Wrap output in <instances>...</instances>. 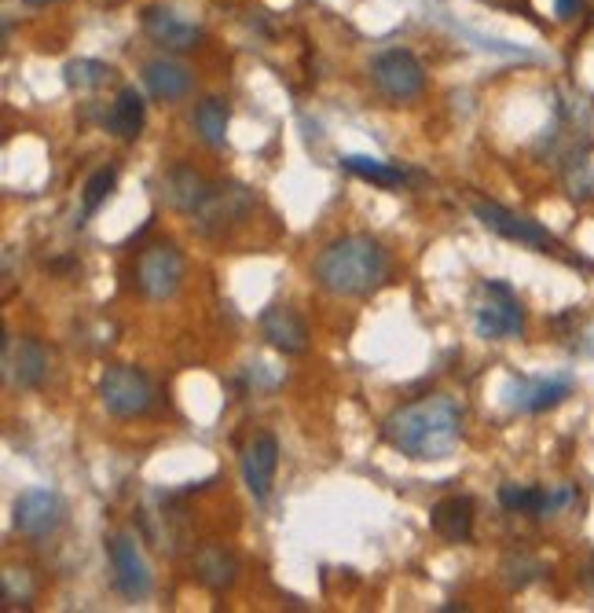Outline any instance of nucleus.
<instances>
[{"mask_svg":"<svg viewBox=\"0 0 594 613\" xmlns=\"http://www.w3.org/2000/svg\"><path fill=\"white\" fill-rule=\"evenodd\" d=\"M462 434V408L451 397H422L385 419V441L411 459H444Z\"/></svg>","mask_w":594,"mask_h":613,"instance_id":"1","label":"nucleus"},{"mask_svg":"<svg viewBox=\"0 0 594 613\" xmlns=\"http://www.w3.org/2000/svg\"><path fill=\"white\" fill-rule=\"evenodd\" d=\"M385 276H389V258L371 236H341L316 258L319 287L338 298H363L378 291Z\"/></svg>","mask_w":594,"mask_h":613,"instance_id":"2","label":"nucleus"},{"mask_svg":"<svg viewBox=\"0 0 594 613\" xmlns=\"http://www.w3.org/2000/svg\"><path fill=\"white\" fill-rule=\"evenodd\" d=\"M99 401L118 419H136V415H143L154 404V386L140 368L114 364L99 379Z\"/></svg>","mask_w":594,"mask_h":613,"instance_id":"3","label":"nucleus"},{"mask_svg":"<svg viewBox=\"0 0 594 613\" xmlns=\"http://www.w3.org/2000/svg\"><path fill=\"white\" fill-rule=\"evenodd\" d=\"M484 298L477 305V316H473V327H477L481 338H510V335H521L525 327V316H521V305H517V294L506 287V283H484Z\"/></svg>","mask_w":594,"mask_h":613,"instance_id":"4","label":"nucleus"},{"mask_svg":"<svg viewBox=\"0 0 594 613\" xmlns=\"http://www.w3.org/2000/svg\"><path fill=\"white\" fill-rule=\"evenodd\" d=\"M374 85L396 103H407L426 89V70L407 48H389L374 59Z\"/></svg>","mask_w":594,"mask_h":613,"instance_id":"5","label":"nucleus"},{"mask_svg":"<svg viewBox=\"0 0 594 613\" xmlns=\"http://www.w3.org/2000/svg\"><path fill=\"white\" fill-rule=\"evenodd\" d=\"M473 217H477L484 228H492L495 236L514 239V243H525L536 250H558V239L550 236L543 225L532 221V217L506 210V206H499V202H473Z\"/></svg>","mask_w":594,"mask_h":613,"instance_id":"6","label":"nucleus"},{"mask_svg":"<svg viewBox=\"0 0 594 613\" xmlns=\"http://www.w3.org/2000/svg\"><path fill=\"white\" fill-rule=\"evenodd\" d=\"M180 280H184V258L176 254L173 247L162 243V247L143 250V258L136 265V283L147 298H154V302L173 298V294L180 291Z\"/></svg>","mask_w":594,"mask_h":613,"instance_id":"7","label":"nucleus"},{"mask_svg":"<svg viewBox=\"0 0 594 613\" xmlns=\"http://www.w3.org/2000/svg\"><path fill=\"white\" fill-rule=\"evenodd\" d=\"M107 551H110V566H114V580H118L121 595L147 599L151 595V566H147V558H143L140 544L121 533V536H110Z\"/></svg>","mask_w":594,"mask_h":613,"instance_id":"8","label":"nucleus"},{"mask_svg":"<svg viewBox=\"0 0 594 613\" xmlns=\"http://www.w3.org/2000/svg\"><path fill=\"white\" fill-rule=\"evenodd\" d=\"M59 522H63V503L52 489L19 492V500H15V529L19 533L41 540V536L59 529Z\"/></svg>","mask_w":594,"mask_h":613,"instance_id":"9","label":"nucleus"},{"mask_svg":"<svg viewBox=\"0 0 594 613\" xmlns=\"http://www.w3.org/2000/svg\"><path fill=\"white\" fill-rule=\"evenodd\" d=\"M275 467H279V441L272 434H257L242 452V481H246L253 500H268Z\"/></svg>","mask_w":594,"mask_h":613,"instance_id":"10","label":"nucleus"},{"mask_svg":"<svg viewBox=\"0 0 594 613\" xmlns=\"http://www.w3.org/2000/svg\"><path fill=\"white\" fill-rule=\"evenodd\" d=\"M250 210H253V195L246 188H239V184H228V188L209 191V199L202 202V210L195 217L202 232H220V228H228V225H239Z\"/></svg>","mask_w":594,"mask_h":613,"instance_id":"11","label":"nucleus"},{"mask_svg":"<svg viewBox=\"0 0 594 613\" xmlns=\"http://www.w3.org/2000/svg\"><path fill=\"white\" fill-rule=\"evenodd\" d=\"M48 371V353L33 342V338H19V342H4V379L19 390H33Z\"/></svg>","mask_w":594,"mask_h":613,"instance_id":"12","label":"nucleus"},{"mask_svg":"<svg viewBox=\"0 0 594 613\" xmlns=\"http://www.w3.org/2000/svg\"><path fill=\"white\" fill-rule=\"evenodd\" d=\"M261 331L279 353H305L308 349V327L301 316L294 309H286V305H272V309L261 316Z\"/></svg>","mask_w":594,"mask_h":613,"instance_id":"13","label":"nucleus"},{"mask_svg":"<svg viewBox=\"0 0 594 613\" xmlns=\"http://www.w3.org/2000/svg\"><path fill=\"white\" fill-rule=\"evenodd\" d=\"M162 191H165V202L173 206V210H180V214H198L202 210V202L209 199V184L202 173H195L191 166H176L165 173V184H162Z\"/></svg>","mask_w":594,"mask_h":613,"instance_id":"14","label":"nucleus"},{"mask_svg":"<svg viewBox=\"0 0 594 613\" xmlns=\"http://www.w3.org/2000/svg\"><path fill=\"white\" fill-rule=\"evenodd\" d=\"M429 522H433V533L448 544H466L473 536V500L470 496H448L433 503L429 511Z\"/></svg>","mask_w":594,"mask_h":613,"instance_id":"15","label":"nucleus"},{"mask_svg":"<svg viewBox=\"0 0 594 613\" xmlns=\"http://www.w3.org/2000/svg\"><path fill=\"white\" fill-rule=\"evenodd\" d=\"M143 30L165 48H195L198 37H202V30L169 12V8H147L143 12Z\"/></svg>","mask_w":594,"mask_h":613,"instance_id":"16","label":"nucleus"},{"mask_svg":"<svg viewBox=\"0 0 594 613\" xmlns=\"http://www.w3.org/2000/svg\"><path fill=\"white\" fill-rule=\"evenodd\" d=\"M143 81H147V89L154 100H184L187 92H191V70L184 67V63L176 59H151L147 67H143Z\"/></svg>","mask_w":594,"mask_h":613,"instance_id":"17","label":"nucleus"},{"mask_svg":"<svg viewBox=\"0 0 594 613\" xmlns=\"http://www.w3.org/2000/svg\"><path fill=\"white\" fill-rule=\"evenodd\" d=\"M569 379H539V382H517L510 393V408L521 412H547L569 397Z\"/></svg>","mask_w":594,"mask_h":613,"instance_id":"18","label":"nucleus"},{"mask_svg":"<svg viewBox=\"0 0 594 613\" xmlns=\"http://www.w3.org/2000/svg\"><path fill=\"white\" fill-rule=\"evenodd\" d=\"M195 573H198V580H202L206 588L224 591V588L235 584L239 562L231 558V551H224V547L209 544V547H202V551H198V558H195Z\"/></svg>","mask_w":594,"mask_h":613,"instance_id":"19","label":"nucleus"},{"mask_svg":"<svg viewBox=\"0 0 594 613\" xmlns=\"http://www.w3.org/2000/svg\"><path fill=\"white\" fill-rule=\"evenodd\" d=\"M143 129V100L136 89H121L114 100V111H110V133H118L121 140H136Z\"/></svg>","mask_w":594,"mask_h":613,"instance_id":"20","label":"nucleus"},{"mask_svg":"<svg viewBox=\"0 0 594 613\" xmlns=\"http://www.w3.org/2000/svg\"><path fill=\"white\" fill-rule=\"evenodd\" d=\"M341 166L349 173H356V177L371 180V184H382V188H396V184H404V169L389 166V162L382 158H371V155H345L341 158Z\"/></svg>","mask_w":594,"mask_h":613,"instance_id":"21","label":"nucleus"},{"mask_svg":"<svg viewBox=\"0 0 594 613\" xmlns=\"http://www.w3.org/2000/svg\"><path fill=\"white\" fill-rule=\"evenodd\" d=\"M195 129L209 147H220L228 140V107L220 100H202L195 111Z\"/></svg>","mask_w":594,"mask_h":613,"instance_id":"22","label":"nucleus"},{"mask_svg":"<svg viewBox=\"0 0 594 613\" xmlns=\"http://www.w3.org/2000/svg\"><path fill=\"white\" fill-rule=\"evenodd\" d=\"M499 503L506 511L517 514H550V492L547 489H528V485H503Z\"/></svg>","mask_w":594,"mask_h":613,"instance_id":"23","label":"nucleus"},{"mask_svg":"<svg viewBox=\"0 0 594 613\" xmlns=\"http://www.w3.org/2000/svg\"><path fill=\"white\" fill-rule=\"evenodd\" d=\"M63 78L70 89H99V85L110 78V67L96 59H70L63 67Z\"/></svg>","mask_w":594,"mask_h":613,"instance_id":"24","label":"nucleus"},{"mask_svg":"<svg viewBox=\"0 0 594 613\" xmlns=\"http://www.w3.org/2000/svg\"><path fill=\"white\" fill-rule=\"evenodd\" d=\"M114 184H118L114 169H96L92 177H88V184H85V217H92L99 206L107 202V195L114 191Z\"/></svg>","mask_w":594,"mask_h":613,"instance_id":"25","label":"nucleus"},{"mask_svg":"<svg viewBox=\"0 0 594 613\" xmlns=\"http://www.w3.org/2000/svg\"><path fill=\"white\" fill-rule=\"evenodd\" d=\"M506 566L517 569V573H506V584H510V588H525L528 580H536L539 573H543V566H539L536 558H525V555L521 558H510Z\"/></svg>","mask_w":594,"mask_h":613,"instance_id":"26","label":"nucleus"},{"mask_svg":"<svg viewBox=\"0 0 594 613\" xmlns=\"http://www.w3.org/2000/svg\"><path fill=\"white\" fill-rule=\"evenodd\" d=\"M554 12L558 19H572L580 12V0H554Z\"/></svg>","mask_w":594,"mask_h":613,"instance_id":"27","label":"nucleus"},{"mask_svg":"<svg viewBox=\"0 0 594 613\" xmlns=\"http://www.w3.org/2000/svg\"><path fill=\"white\" fill-rule=\"evenodd\" d=\"M30 8H48V4H55V0H26Z\"/></svg>","mask_w":594,"mask_h":613,"instance_id":"28","label":"nucleus"}]
</instances>
